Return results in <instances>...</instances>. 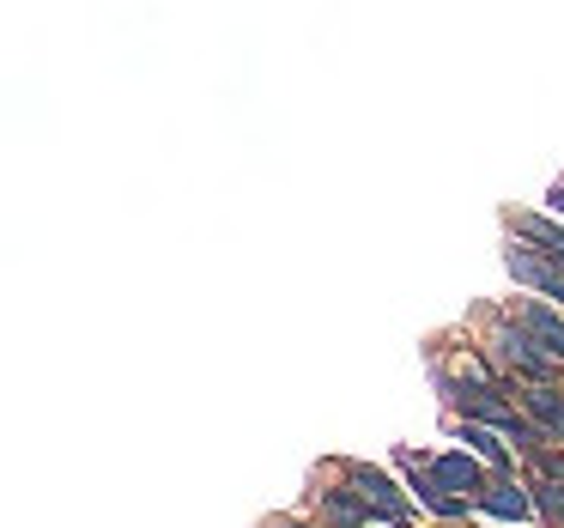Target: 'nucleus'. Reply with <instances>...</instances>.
Segmentation results:
<instances>
[{
  "instance_id": "obj_14",
  "label": "nucleus",
  "mask_w": 564,
  "mask_h": 528,
  "mask_svg": "<svg viewBox=\"0 0 564 528\" xmlns=\"http://www.w3.org/2000/svg\"><path fill=\"white\" fill-rule=\"evenodd\" d=\"M552 207H558V213H564V183H558V188H552Z\"/></svg>"
},
{
  "instance_id": "obj_7",
  "label": "nucleus",
  "mask_w": 564,
  "mask_h": 528,
  "mask_svg": "<svg viewBox=\"0 0 564 528\" xmlns=\"http://www.w3.org/2000/svg\"><path fill=\"white\" fill-rule=\"evenodd\" d=\"M479 504H486L491 516H503V522H522L528 516V492L516 486V479H486V486H479Z\"/></svg>"
},
{
  "instance_id": "obj_10",
  "label": "nucleus",
  "mask_w": 564,
  "mask_h": 528,
  "mask_svg": "<svg viewBox=\"0 0 564 528\" xmlns=\"http://www.w3.org/2000/svg\"><path fill=\"white\" fill-rule=\"evenodd\" d=\"M516 231H522L528 244H540V256L564 261V225H552V219H540V213H528V219H516Z\"/></svg>"
},
{
  "instance_id": "obj_6",
  "label": "nucleus",
  "mask_w": 564,
  "mask_h": 528,
  "mask_svg": "<svg viewBox=\"0 0 564 528\" xmlns=\"http://www.w3.org/2000/svg\"><path fill=\"white\" fill-rule=\"evenodd\" d=\"M498 358H503L510 370H522V377H534V382H546V377H552V358L540 353V346L528 341L522 328H503V334H498Z\"/></svg>"
},
{
  "instance_id": "obj_1",
  "label": "nucleus",
  "mask_w": 564,
  "mask_h": 528,
  "mask_svg": "<svg viewBox=\"0 0 564 528\" xmlns=\"http://www.w3.org/2000/svg\"><path fill=\"white\" fill-rule=\"evenodd\" d=\"M443 389H449V401H455V407H462V413H467V419H486V425H498V431H510V438H516V443H522V450H540V431H534V425H528V419H522V413H516V407H510V401H503V395H498V389H491V382H486V377H479V370H474V377H467V382H443Z\"/></svg>"
},
{
  "instance_id": "obj_8",
  "label": "nucleus",
  "mask_w": 564,
  "mask_h": 528,
  "mask_svg": "<svg viewBox=\"0 0 564 528\" xmlns=\"http://www.w3.org/2000/svg\"><path fill=\"white\" fill-rule=\"evenodd\" d=\"M401 467H406V479H413V492H419V504H425V510H437V516H462L467 510L462 498H449V492H443L437 479L419 467V455H401Z\"/></svg>"
},
{
  "instance_id": "obj_11",
  "label": "nucleus",
  "mask_w": 564,
  "mask_h": 528,
  "mask_svg": "<svg viewBox=\"0 0 564 528\" xmlns=\"http://www.w3.org/2000/svg\"><path fill=\"white\" fill-rule=\"evenodd\" d=\"M322 510H328V522H340V528H358V522H365V498H358V492L352 486H346V492H328V498H322Z\"/></svg>"
},
{
  "instance_id": "obj_12",
  "label": "nucleus",
  "mask_w": 564,
  "mask_h": 528,
  "mask_svg": "<svg viewBox=\"0 0 564 528\" xmlns=\"http://www.w3.org/2000/svg\"><path fill=\"white\" fill-rule=\"evenodd\" d=\"M467 443H474V450H479V462H491V467H498V474H503V467H510V443H498V438H491L486 425H467Z\"/></svg>"
},
{
  "instance_id": "obj_2",
  "label": "nucleus",
  "mask_w": 564,
  "mask_h": 528,
  "mask_svg": "<svg viewBox=\"0 0 564 528\" xmlns=\"http://www.w3.org/2000/svg\"><path fill=\"white\" fill-rule=\"evenodd\" d=\"M352 492L365 498V510L389 516V522H406V510H413V504L401 498V486H394L382 467H352Z\"/></svg>"
},
{
  "instance_id": "obj_15",
  "label": "nucleus",
  "mask_w": 564,
  "mask_h": 528,
  "mask_svg": "<svg viewBox=\"0 0 564 528\" xmlns=\"http://www.w3.org/2000/svg\"><path fill=\"white\" fill-rule=\"evenodd\" d=\"M273 528H297V522H273Z\"/></svg>"
},
{
  "instance_id": "obj_13",
  "label": "nucleus",
  "mask_w": 564,
  "mask_h": 528,
  "mask_svg": "<svg viewBox=\"0 0 564 528\" xmlns=\"http://www.w3.org/2000/svg\"><path fill=\"white\" fill-rule=\"evenodd\" d=\"M528 492H540V510H546L552 522H564V479L558 474H540Z\"/></svg>"
},
{
  "instance_id": "obj_4",
  "label": "nucleus",
  "mask_w": 564,
  "mask_h": 528,
  "mask_svg": "<svg viewBox=\"0 0 564 528\" xmlns=\"http://www.w3.org/2000/svg\"><path fill=\"white\" fill-rule=\"evenodd\" d=\"M431 479H437V486L443 492H449V498H479V486H486V474H479V462H474V455H462V450H455V455H437V462H431Z\"/></svg>"
},
{
  "instance_id": "obj_5",
  "label": "nucleus",
  "mask_w": 564,
  "mask_h": 528,
  "mask_svg": "<svg viewBox=\"0 0 564 528\" xmlns=\"http://www.w3.org/2000/svg\"><path fill=\"white\" fill-rule=\"evenodd\" d=\"M516 328H522L528 341L552 358V365L564 358V316H552V310H540V304H522V310H516Z\"/></svg>"
},
{
  "instance_id": "obj_3",
  "label": "nucleus",
  "mask_w": 564,
  "mask_h": 528,
  "mask_svg": "<svg viewBox=\"0 0 564 528\" xmlns=\"http://www.w3.org/2000/svg\"><path fill=\"white\" fill-rule=\"evenodd\" d=\"M510 273L522 285H534V292H546V298H558V304H564V261H552V256H540V249L516 244L510 249Z\"/></svg>"
},
{
  "instance_id": "obj_9",
  "label": "nucleus",
  "mask_w": 564,
  "mask_h": 528,
  "mask_svg": "<svg viewBox=\"0 0 564 528\" xmlns=\"http://www.w3.org/2000/svg\"><path fill=\"white\" fill-rule=\"evenodd\" d=\"M522 407L540 419V431H552V438H564V395L552 389V382H528V389H522Z\"/></svg>"
}]
</instances>
